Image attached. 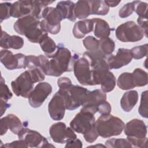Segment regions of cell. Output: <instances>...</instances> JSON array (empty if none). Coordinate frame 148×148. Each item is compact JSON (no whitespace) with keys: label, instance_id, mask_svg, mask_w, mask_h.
Segmentation results:
<instances>
[{"label":"cell","instance_id":"obj_20","mask_svg":"<svg viewBox=\"0 0 148 148\" xmlns=\"http://www.w3.org/2000/svg\"><path fill=\"white\" fill-rule=\"evenodd\" d=\"M0 45L1 47L5 49H20L24 45V39L17 35H10L2 30Z\"/></svg>","mask_w":148,"mask_h":148},{"label":"cell","instance_id":"obj_47","mask_svg":"<svg viewBox=\"0 0 148 148\" xmlns=\"http://www.w3.org/2000/svg\"><path fill=\"white\" fill-rule=\"evenodd\" d=\"M105 3L109 7H114L117 6L121 1H104Z\"/></svg>","mask_w":148,"mask_h":148},{"label":"cell","instance_id":"obj_21","mask_svg":"<svg viewBox=\"0 0 148 148\" xmlns=\"http://www.w3.org/2000/svg\"><path fill=\"white\" fill-rule=\"evenodd\" d=\"M94 22L92 19H84L76 22L73 28V36L77 39H82L94 29Z\"/></svg>","mask_w":148,"mask_h":148},{"label":"cell","instance_id":"obj_5","mask_svg":"<svg viewBox=\"0 0 148 148\" xmlns=\"http://www.w3.org/2000/svg\"><path fill=\"white\" fill-rule=\"evenodd\" d=\"M124 130L127 139L132 146L147 147V126L143 120L138 119H132L126 123Z\"/></svg>","mask_w":148,"mask_h":148},{"label":"cell","instance_id":"obj_46","mask_svg":"<svg viewBox=\"0 0 148 148\" xmlns=\"http://www.w3.org/2000/svg\"><path fill=\"white\" fill-rule=\"evenodd\" d=\"M0 102H1V116H2L3 114V113L5 112L7 108L10 107V105L7 102L8 101H5L2 99H0Z\"/></svg>","mask_w":148,"mask_h":148},{"label":"cell","instance_id":"obj_12","mask_svg":"<svg viewBox=\"0 0 148 148\" xmlns=\"http://www.w3.org/2000/svg\"><path fill=\"white\" fill-rule=\"evenodd\" d=\"M95 122L93 114L80 110L71 121L70 127L74 131L84 134L94 126Z\"/></svg>","mask_w":148,"mask_h":148},{"label":"cell","instance_id":"obj_18","mask_svg":"<svg viewBox=\"0 0 148 148\" xmlns=\"http://www.w3.org/2000/svg\"><path fill=\"white\" fill-rule=\"evenodd\" d=\"M23 127L20 119L14 114H9L1 119V135L5 134L8 129L17 135Z\"/></svg>","mask_w":148,"mask_h":148},{"label":"cell","instance_id":"obj_42","mask_svg":"<svg viewBox=\"0 0 148 148\" xmlns=\"http://www.w3.org/2000/svg\"><path fill=\"white\" fill-rule=\"evenodd\" d=\"M112 110L111 105L106 101L102 102L97 108V112H98L101 115L110 114Z\"/></svg>","mask_w":148,"mask_h":148},{"label":"cell","instance_id":"obj_4","mask_svg":"<svg viewBox=\"0 0 148 148\" xmlns=\"http://www.w3.org/2000/svg\"><path fill=\"white\" fill-rule=\"evenodd\" d=\"M95 126L99 136L106 138L120 135L125 124L120 118L108 114L99 117L95 122Z\"/></svg>","mask_w":148,"mask_h":148},{"label":"cell","instance_id":"obj_39","mask_svg":"<svg viewBox=\"0 0 148 148\" xmlns=\"http://www.w3.org/2000/svg\"><path fill=\"white\" fill-rule=\"evenodd\" d=\"M13 96V94L10 91L8 86L5 84V80L3 77H1V84H0V97L1 99L5 101H8L9 99H11Z\"/></svg>","mask_w":148,"mask_h":148},{"label":"cell","instance_id":"obj_27","mask_svg":"<svg viewBox=\"0 0 148 148\" xmlns=\"http://www.w3.org/2000/svg\"><path fill=\"white\" fill-rule=\"evenodd\" d=\"M74 14L79 19H85L90 15V6L88 1H78L75 3Z\"/></svg>","mask_w":148,"mask_h":148},{"label":"cell","instance_id":"obj_7","mask_svg":"<svg viewBox=\"0 0 148 148\" xmlns=\"http://www.w3.org/2000/svg\"><path fill=\"white\" fill-rule=\"evenodd\" d=\"M73 71L77 81L83 86H94L93 71L88 59L83 54L75 56Z\"/></svg>","mask_w":148,"mask_h":148},{"label":"cell","instance_id":"obj_33","mask_svg":"<svg viewBox=\"0 0 148 148\" xmlns=\"http://www.w3.org/2000/svg\"><path fill=\"white\" fill-rule=\"evenodd\" d=\"M147 44H145L132 47L130 50V53L132 58L139 60L146 57L147 55Z\"/></svg>","mask_w":148,"mask_h":148},{"label":"cell","instance_id":"obj_26","mask_svg":"<svg viewBox=\"0 0 148 148\" xmlns=\"http://www.w3.org/2000/svg\"><path fill=\"white\" fill-rule=\"evenodd\" d=\"M39 43L40 48L47 58H51L57 50V45L54 41L48 36V34L43 36Z\"/></svg>","mask_w":148,"mask_h":148},{"label":"cell","instance_id":"obj_3","mask_svg":"<svg viewBox=\"0 0 148 148\" xmlns=\"http://www.w3.org/2000/svg\"><path fill=\"white\" fill-rule=\"evenodd\" d=\"M40 19L29 15L18 18L14 24V31L21 35H24L32 43H39L44 35L45 32L40 25Z\"/></svg>","mask_w":148,"mask_h":148},{"label":"cell","instance_id":"obj_10","mask_svg":"<svg viewBox=\"0 0 148 148\" xmlns=\"http://www.w3.org/2000/svg\"><path fill=\"white\" fill-rule=\"evenodd\" d=\"M49 134L54 142L61 144L77 138L74 131L71 127H67L62 122L52 124L49 128Z\"/></svg>","mask_w":148,"mask_h":148},{"label":"cell","instance_id":"obj_37","mask_svg":"<svg viewBox=\"0 0 148 148\" xmlns=\"http://www.w3.org/2000/svg\"><path fill=\"white\" fill-rule=\"evenodd\" d=\"M12 3L10 2H3L0 4V20L2 23L3 20L11 17V6Z\"/></svg>","mask_w":148,"mask_h":148},{"label":"cell","instance_id":"obj_24","mask_svg":"<svg viewBox=\"0 0 148 148\" xmlns=\"http://www.w3.org/2000/svg\"><path fill=\"white\" fill-rule=\"evenodd\" d=\"M92 20L95 24L94 29V35L99 39L108 38L111 31L108 23L100 18H94Z\"/></svg>","mask_w":148,"mask_h":148},{"label":"cell","instance_id":"obj_34","mask_svg":"<svg viewBox=\"0 0 148 148\" xmlns=\"http://www.w3.org/2000/svg\"><path fill=\"white\" fill-rule=\"evenodd\" d=\"M83 43L88 51L94 52L99 49V40L92 36L90 35L86 37L83 40Z\"/></svg>","mask_w":148,"mask_h":148},{"label":"cell","instance_id":"obj_43","mask_svg":"<svg viewBox=\"0 0 148 148\" xmlns=\"http://www.w3.org/2000/svg\"><path fill=\"white\" fill-rule=\"evenodd\" d=\"M1 147H7V148H15V147H28L27 143L22 139H19L18 140L13 141L11 143H7Z\"/></svg>","mask_w":148,"mask_h":148},{"label":"cell","instance_id":"obj_15","mask_svg":"<svg viewBox=\"0 0 148 148\" xmlns=\"http://www.w3.org/2000/svg\"><path fill=\"white\" fill-rule=\"evenodd\" d=\"M105 101H106V92L101 89L88 91L80 110L88 112L94 114L97 112L98 106Z\"/></svg>","mask_w":148,"mask_h":148},{"label":"cell","instance_id":"obj_13","mask_svg":"<svg viewBox=\"0 0 148 148\" xmlns=\"http://www.w3.org/2000/svg\"><path fill=\"white\" fill-rule=\"evenodd\" d=\"M1 62L9 70L26 68V56L22 53L13 54L8 50L1 51Z\"/></svg>","mask_w":148,"mask_h":148},{"label":"cell","instance_id":"obj_16","mask_svg":"<svg viewBox=\"0 0 148 148\" xmlns=\"http://www.w3.org/2000/svg\"><path fill=\"white\" fill-rule=\"evenodd\" d=\"M66 104L64 97L57 92L48 105V111L50 117L54 120H61L64 118Z\"/></svg>","mask_w":148,"mask_h":148},{"label":"cell","instance_id":"obj_30","mask_svg":"<svg viewBox=\"0 0 148 148\" xmlns=\"http://www.w3.org/2000/svg\"><path fill=\"white\" fill-rule=\"evenodd\" d=\"M99 51L108 57L112 54L115 48V43L113 39L108 37L99 40Z\"/></svg>","mask_w":148,"mask_h":148},{"label":"cell","instance_id":"obj_17","mask_svg":"<svg viewBox=\"0 0 148 148\" xmlns=\"http://www.w3.org/2000/svg\"><path fill=\"white\" fill-rule=\"evenodd\" d=\"M132 59L130 50L125 48H120L116 55L111 54L106 57L110 69H117L127 65L131 61Z\"/></svg>","mask_w":148,"mask_h":148},{"label":"cell","instance_id":"obj_14","mask_svg":"<svg viewBox=\"0 0 148 148\" xmlns=\"http://www.w3.org/2000/svg\"><path fill=\"white\" fill-rule=\"evenodd\" d=\"M52 92V87L47 82L38 83L28 97L29 105L34 108H39Z\"/></svg>","mask_w":148,"mask_h":148},{"label":"cell","instance_id":"obj_40","mask_svg":"<svg viewBox=\"0 0 148 148\" xmlns=\"http://www.w3.org/2000/svg\"><path fill=\"white\" fill-rule=\"evenodd\" d=\"M134 12V5L133 1L128 2L124 5L119 10V16L121 18H125L130 15Z\"/></svg>","mask_w":148,"mask_h":148},{"label":"cell","instance_id":"obj_8","mask_svg":"<svg viewBox=\"0 0 148 148\" xmlns=\"http://www.w3.org/2000/svg\"><path fill=\"white\" fill-rule=\"evenodd\" d=\"M115 35L123 42H135L140 40L145 35L142 29L133 21H127L117 27Z\"/></svg>","mask_w":148,"mask_h":148},{"label":"cell","instance_id":"obj_31","mask_svg":"<svg viewBox=\"0 0 148 148\" xmlns=\"http://www.w3.org/2000/svg\"><path fill=\"white\" fill-rule=\"evenodd\" d=\"M135 87H143L147 84V73L140 68H136L132 73Z\"/></svg>","mask_w":148,"mask_h":148},{"label":"cell","instance_id":"obj_36","mask_svg":"<svg viewBox=\"0 0 148 148\" xmlns=\"http://www.w3.org/2000/svg\"><path fill=\"white\" fill-rule=\"evenodd\" d=\"M134 5V11L138 15L139 17L147 18V3L140 1H133Z\"/></svg>","mask_w":148,"mask_h":148},{"label":"cell","instance_id":"obj_25","mask_svg":"<svg viewBox=\"0 0 148 148\" xmlns=\"http://www.w3.org/2000/svg\"><path fill=\"white\" fill-rule=\"evenodd\" d=\"M98 84L101 85V90L105 92L112 91L116 86V77L110 71L102 74L98 79Z\"/></svg>","mask_w":148,"mask_h":148},{"label":"cell","instance_id":"obj_28","mask_svg":"<svg viewBox=\"0 0 148 148\" xmlns=\"http://www.w3.org/2000/svg\"><path fill=\"white\" fill-rule=\"evenodd\" d=\"M117 85L123 90H130L135 87L132 73L124 72L121 73L117 79Z\"/></svg>","mask_w":148,"mask_h":148},{"label":"cell","instance_id":"obj_41","mask_svg":"<svg viewBox=\"0 0 148 148\" xmlns=\"http://www.w3.org/2000/svg\"><path fill=\"white\" fill-rule=\"evenodd\" d=\"M83 136L86 140V142L88 143H92L94 142L97 138L99 136V135L97 131V130L95 128V126H94L89 130L88 131H87L86 133L83 134Z\"/></svg>","mask_w":148,"mask_h":148},{"label":"cell","instance_id":"obj_2","mask_svg":"<svg viewBox=\"0 0 148 148\" xmlns=\"http://www.w3.org/2000/svg\"><path fill=\"white\" fill-rule=\"evenodd\" d=\"M57 83L60 88L57 92L64 97L67 110H75L82 106L89 90L78 85H73L67 77L59 78Z\"/></svg>","mask_w":148,"mask_h":148},{"label":"cell","instance_id":"obj_1","mask_svg":"<svg viewBox=\"0 0 148 148\" xmlns=\"http://www.w3.org/2000/svg\"><path fill=\"white\" fill-rule=\"evenodd\" d=\"M39 66L45 75L58 77L64 72L73 71L75 56L62 44L57 46V50L49 60L45 56L39 55Z\"/></svg>","mask_w":148,"mask_h":148},{"label":"cell","instance_id":"obj_22","mask_svg":"<svg viewBox=\"0 0 148 148\" xmlns=\"http://www.w3.org/2000/svg\"><path fill=\"white\" fill-rule=\"evenodd\" d=\"M138 101V93L136 90H131L125 92L121 100V109L125 112H130Z\"/></svg>","mask_w":148,"mask_h":148},{"label":"cell","instance_id":"obj_35","mask_svg":"<svg viewBox=\"0 0 148 148\" xmlns=\"http://www.w3.org/2000/svg\"><path fill=\"white\" fill-rule=\"evenodd\" d=\"M147 91L146 90L142 92L141 94L140 103L138 108V112L142 117L147 118Z\"/></svg>","mask_w":148,"mask_h":148},{"label":"cell","instance_id":"obj_19","mask_svg":"<svg viewBox=\"0 0 148 148\" xmlns=\"http://www.w3.org/2000/svg\"><path fill=\"white\" fill-rule=\"evenodd\" d=\"M33 10V1H18L12 3L11 16L21 18L31 15Z\"/></svg>","mask_w":148,"mask_h":148},{"label":"cell","instance_id":"obj_45","mask_svg":"<svg viewBox=\"0 0 148 148\" xmlns=\"http://www.w3.org/2000/svg\"><path fill=\"white\" fill-rule=\"evenodd\" d=\"M66 147H82V142L79 139H75L66 143Z\"/></svg>","mask_w":148,"mask_h":148},{"label":"cell","instance_id":"obj_29","mask_svg":"<svg viewBox=\"0 0 148 148\" xmlns=\"http://www.w3.org/2000/svg\"><path fill=\"white\" fill-rule=\"evenodd\" d=\"M90 6V14L106 15L109 11V7L104 1H88Z\"/></svg>","mask_w":148,"mask_h":148},{"label":"cell","instance_id":"obj_23","mask_svg":"<svg viewBox=\"0 0 148 148\" xmlns=\"http://www.w3.org/2000/svg\"><path fill=\"white\" fill-rule=\"evenodd\" d=\"M75 3L71 1H60L56 6V8L60 12L63 19H68L71 21H75L76 17L74 14Z\"/></svg>","mask_w":148,"mask_h":148},{"label":"cell","instance_id":"obj_11","mask_svg":"<svg viewBox=\"0 0 148 148\" xmlns=\"http://www.w3.org/2000/svg\"><path fill=\"white\" fill-rule=\"evenodd\" d=\"M17 136L19 139L23 140L29 147H54L39 132L29 128L23 127L18 132Z\"/></svg>","mask_w":148,"mask_h":148},{"label":"cell","instance_id":"obj_44","mask_svg":"<svg viewBox=\"0 0 148 148\" xmlns=\"http://www.w3.org/2000/svg\"><path fill=\"white\" fill-rule=\"evenodd\" d=\"M138 25L142 29L146 37H147V18L139 17L137 19Z\"/></svg>","mask_w":148,"mask_h":148},{"label":"cell","instance_id":"obj_38","mask_svg":"<svg viewBox=\"0 0 148 148\" xmlns=\"http://www.w3.org/2000/svg\"><path fill=\"white\" fill-rule=\"evenodd\" d=\"M28 71L29 72L34 83L40 82L45 80V74L39 66L28 69Z\"/></svg>","mask_w":148,"mask_h":148},{"label":"cell","instance_id":"obj_6","mask_svg":"<svg viewBox=\"0 0 148 148\" xmlns=\"http://www.w3.org/2000/svg\"><path fill=\"white\" fill-rule=\"evenodd\" d=\"M42 19L40 22L42 29L46 32L57 34L61 29L62 17L56 8L46 7L42 13Z\"/></svg>","mask_w":148,"mask_h":148},{"label":"cell","instance_id":"obj_32","mask_svg":"<svg viewBox=\"0 0 148 148\" xmlns=\"http://www.w3.org/2000/svg\"><path fill=\"white\" fill-rule=\"evenodd\" d=\"M105 147L109 148L132 147V146L127 139L111 138L105 142Z\"/></svg>","mask_w":148,"mask_h":148},{"label":"cell","instance_id":"obj_9","mask_svg":"<svg viewBox=\"0 0 148 148\" xmlns=\"http://www.w3.org/2000/svg\"><path fill=\"white\" fill-rule=\"evenodd\" d=\"M34 82L28 71L20 74L14 80L11 82L13 92L16 96L27 98L34 89Z\"/></svg>","mask_w":148,"mask_h":148}]
</instances>
